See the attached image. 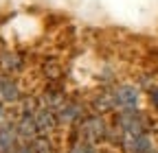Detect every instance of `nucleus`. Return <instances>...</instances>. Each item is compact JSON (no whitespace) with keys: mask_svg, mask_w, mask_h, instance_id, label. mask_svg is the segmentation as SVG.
Listing matches in <instances>:
<instances>
[{"mask_svg":"<svg viewBox=\"0 0 158 153\" xmlns=\"http://www.w3.org/2000/svg\"><path fill=\"white\" fill-rule=\"evenodd\" d=\"M138 103V90L134 85H118L112 94H110V105L123 109V112H132Z\"/></svg>","mask_w":158,"mask_h":153,"instance_id":"1","label":"nucleus"},{"mask_svg":"<svg viewBox=\"0 0 158 153\" xmlns=\"http://www.w3.org/2000/svg\"><path fill=\"white\" fill-rule=\"evenodd\" d=\"M81 136H86V138H90V140L103 138V136H106V125H103V120L97 118V116L86 118V120L81 123Z\"/></svg>","mask_w":158,"mask_h":153,"instance_id":"3","label":"nucleus"},{"mask_svg":"<svg viewBox=\"0 0 158 153\" xmlns=\"http://www.w3.org/2000/svg\"><path fill=\"white\" fill-rule=\"evenodd\" d=\"M18 85H15V81H11V79H2L0 81V96H2V101H7V103H13V101H18Z\"/></svg>","mask_w":158,"mask_h":153,"instance_id":"6","label":"nucleus"},{"mask_svg":"<svg viewBox=\"0 0 158 153\" xmlns=\"http://www.w3.org/2000/svg\"><path fill=\"white\" fill-rule=\"evenodd\" d=\"M149 99H152L154 107L158 109V88H152V92H149Z\"/></svg>","mask_w":158,"mask_h":153,"instance_id":"11","label":"nucleus"},{"mask_svg":"<svg viewBox=\"0 0 158 153\" xmlns=\"http://www.w3.org/2000/svg\"><path fill=\"white\" fill-rule=\"evenodd\" d=\"M123 144L127 153H152V140L145 133H125Z\"/></svg>","mask_w":158,"mask_h":153,"instance_id":"2","label":"nucleus"},{"mask_svg":"<svg viewBox=\"0 0 158 153\" xmlns=\"http://www.w3.org/2000/svg\"><path fill=\"white\" fill-rule=\"evenodd\" d=\"M121 127L125 133H143V118L136 112H125L121 116Z\"/></svg>","mask_w":158,"mask_h":153,"instance_id":"4","label":"nucleus"},{"mask_svg":"<svg viewBox=\"0 0 158 153\" xmlns=\"http://www.w3.org/2000/svg\"><path fill=\"white\" fill-rule=\"evenodd\" d=\"M33 151H35V153H51V142L44 140V138H42V140H37L35 147H33Z\"/></svg>","mask_w":158,"mask_h":153,"instance_id":"9","label":"nucleus"},{"mask_svg":"<svg viewBox=\"0 0 158 153\" xmlns=\"http://www.w3.org/2000/svg\"><path fill=\"white\" fill-rule=\"evenodd\" d=\"M0 151H13V131L9 127L0 129Z\"/></svg>","mask_w":158,"mask_h":153,"instance_id":"8","label":"nucleus"},{"mask_svg":"<svg viewBox=\"0 0 158 153\" xmlns=\"http://www.w3.org/2000/svg\"><path fill=\"white\" fill-rule=\"evenodd\" d=\"M0 116H2V105H0Z\"/></svg>","mask_w":158,"mask_h":153,"instance_id":"12","label":"nucleus"},{"mask_svg":"<svg viewBox=\"0 0 158 153\" xmlns=\"http://www.w3.org/2000/svg\"><path fill=\"white\" fill-rule=\"evenodd\" d=\"M35 125H37V131H51V129H55V114L51 112V109H40V112H35Z\"/></svg>","mask_w":158,"mask_h":153,"instance_id":"5","label":"nucleus"},{"mask_svg":"<svg viewBox=\"0 0 158 153\" xmlns=\"http://www.w3.org/2000/svg\"><path fill=\"white\" fill-rule=\"evenodd\" d=\"M77 116H79V107L75 103H64L62 107H59V118H62L64 123H70Z\"/></svg>","mask_w":158,"mask_h":153,"instance_id":"7","label":"nucleus"},{"mask_svg":"<svg viewBox=\"0 0 158 153\" xmlns=\"http://www.w3.org/2000/svg\"><path fill=\"white\" fill-rule=\"evenodd\" d=\"M70 153H94V151H92V147L88 142H79V144H75L70 149Z\"/></svg>","mask_w":158,"mask_h":153,"instance_id":"10","label":"nucleus"}]
</instances>
